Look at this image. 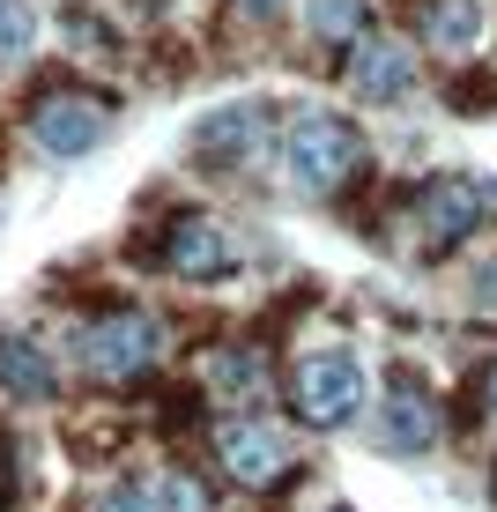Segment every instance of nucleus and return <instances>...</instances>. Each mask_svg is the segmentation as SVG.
<instances>
[{
  "mask_svg": "<svg viewBox=\"0 0 497 512\" xmlns=\"http://www.w3.org/2000/svg\"><path fill=\"white\" fill-rule=\"evenodd\" d=\"M475 312H497V260L475 268Z\"/></svg>",
  "mask_w": 497,
  "mask_h": 512,
  "instance_id": "aec40b11",
  "label": "nucleus"
},
{
  "mask_svg": "<svg viewBox=\"0 0 497 512\" xmlns=\"http://www.w3.org/2000/svg\"><path fill=\"white\" fill-rule=\"evenodd\" d=\"M408 231H416V253L423 260H446L453 245H468V231L483 223V186L475 179H423L408 193Z\"/></svg>",
  "mask_w": 497,
  "mask_h": 512,
  "instance_id": "20e7f679",
  "label": "nucleus"
},
{
  "mask_svg": "<svg viewBox=\"0 0 497 512\" xmlns=\"http://www.w3.org/2000/svg\"><path fill=\"white\" fill-rule=\"evenodd\" d=\"M15 52H30V8L0 0V60H15Z\"/></svg>",
  "mask_w": 497,
  "mask_h": 512,
  "instance_id": "2eb2a0df",
  "label": "nucleus"
},
{
  "mask_svg": "<svg viewBox=\"0 0 497 512\" xmlns=\"http://www.w3.org/2000/svg\"><path fill=\"white\" fill-rule=\"evenodd\" d=\"M15 498H23V468H15V438L0 431V512H15Z\"/></svg>",
  "mask_w": 497,
  "mask_h": 512,
  "instance_id": "6ab92c4d",
  "label": "nucleus"
},
{
  "mask_svg": "<svg viewBox=\"0 0 497 512\" xmlns=\"http://www.w3.org/2000/svg\"><path fill=\"white\" fill-rule=\"evenodd\" d=\"M238 8L253 15V23H268V15H282V8H290V0H238Z\"/></svg>",
  "mask_w": 497,
  "mask_h": 512,
  "instance_id": "412c9836",
  "label": "nucleus"
},
{
  "mask_svg": "<svg viewBox=\"0 0 497 512\" xmlns=\"http://www.w3.org/2000/svg\"><path fill=\"white\" fill-rule=\"evenodd\" d=\"M490 490H497V475H490Z\"/></svg>",
  "mask_w": 497,
  "mask_h": 512,
  "instance_id": "5701e85b",
  "label": "nucleus"
},
{
  "mask_svg": "<svg viewBox=\"0 0 497 512\" xmlns=\"http://www.w3.org/2000/svg\"><path fill=\"white\" fill-rule=\"evenodd\" d=\"M312 30L319 38H357L364 30V0H312Z\"/></svg>",
  "mask_w": 497,
  "mask_h": 512,
  "instance_id": "ddd939ff",
  "label": "nucleus"
},
{
  "mask_svg": "<svg viewBox=\"0 0 497 512\" xmlns=\"http://www.w3.org/2000/svg\"><path fill=\"white\" fill-rule=\"evenodd\" d=\"M156 505H164V512H208V490L193 483L186 468H171V475H164V498H156Z\"/></svg>",
  "mask_w": 497,
  "mask_h": 512,
  "instance_id": "dca6fc26",
  "label": "nucleus"
},
{
  "mask_svg": "<svg viewBox=\"0 0 497 512\" xmlns=\"http://www.w3.org/2000/svg\"><path fill=\"white\" fill-rule=\"evenodd\" d=\"M349 82H357V97H371V104H394V97H408L416 67H408L401 45H357V67H349Z\"/></svg>",
  "mask_w": 497,
  "mask_h": 512,
  "instance_id": "9d476101",
  "label": "nucleus"
},
{
  "mask_svg": "<svg viewBox=\"0 0 497 512\" xmlns=\"http://www.w3.org/2000/svg\"><path fill=\"white\" fill-rule=\"evenodd\" d=\"M156 357H164V334H156V320H149V312H134V305H112L104 320L82 327V364H90L97 379H112V386L149 379Z\"/></svg>",
  "mask_w": 497,
  "mask_h": 512,
  "instance_id": "7ed1b4c3",
  "label": "nucleus"
},
{
  "mask_svg": "<svg viewBox=\"0 0 497 512\" xmlns=\"http://www.w3.org/2000/svg\"><path fill=\"white\" fill-rule=\"evenodd\" d=\"M334 512H342V505H334Z\"/></svg>",
  "mask_w": 497,
  "mask_h": 512,
  "instance_id": "b1692460",
  "label": "nucleus"
},
{
  "mask_svg": "<svg viewBox=\"0 0 497 512\" xmlns=\"http://www.w3.org/2000/svg\"><path fill=\"white\" fill-rule=\"evenodd\" d=\"M0 386H8L15 401H52V394H60V379H52L45 349L23 342V334H0Z\"/></svg>",
  "mask_w": 497,
  "mask_h": 512,
  "instance_id": "9b49d317",
  "label": "nucleus"
},
{
  "mask_svg": "<svg viewBox=\"0 0 497 512\" xmlns=\"http://www.w3.org/2000/svg\"><path fill=\"white\" fill-rule=\"evenodd\" d=\"M216 379L230 386V394L253 401V394H260V357H245V349H223V357H216Z\"/></svg>",
  "mask_w": 497,
  "mask_h": 512,
  "instance_id": "4468645a",
  "label": "nucleus"
},
{
  "mask_svg": "<svg viewBox=\"0 0 497 512\" xmlns=\"http://www.w3.org/2000/svg\"><path fill=\"white\" fill-rule=\"evenodd\" d=\"M156 423H164V431H186V423H201V394H193V386H171V394H164V416H156Z\"/></svg>",
  "mask_w": 497,
  "mask_h": 512,
  "instance_id": "a211bd4d",
  "label": "nucleus"
},
{
  "mask_svg": "<svg viewBox=\"0 0 497 512\" xmlns=\"http://www.w3.org/2000/svg\"><path fill=\"white\" fill-rule=\"evenodd\" d=\"M30 134L45 156H90L112 134V97L104 90H75V82H45L30 97Z\"/></svg>",
  "mask_w": 497,
  "mask_h": 512,
  "instance_id": "f03ea898",
  "label": "nucleus"
},
{
  "mask_svg": "<svg viewBox=\"0 0 497 512\" xmlns=\"http://www.w3.org/2000/svg\"><path fill=\"white\" fill-rule=\"evenodd\" d=\"M90 512H164V505H156L141 483H112V490H104V498H97Z\"/></svg>",
  "mask_w": 497,
  "mask_h": 512,
  "instance_id": "f3484780",
  "label": "nucleus"
},
{
  "mask_svg": "<svg viewBox=\"0 0 497 512\" xmlns=\"http://www.w3.org/2000/svg\"><path fill=\"white\" fill-rule=\"evenodd\" d=\"M282 164H290V186L312 193V201H334L342 186L371 179V141L334 112H297L290 134H282Z\"/></svg>",
  "mask_w": 497,
  "mask_h": 512,
  "instance_id": "f257e3e1",
  "label": "nucleus"
},
{
  "mask_svg": "<svg viewBox=\"0 0 497 512\" xmlns=\"http://www.w3.org/2000/svg\"><path fill=\"white\" fill-rule=\"evenodd\" d=\"M290 401H297V416H305L312 431H342V423L364 409V372H357V357H342V349L305 357V364H297V379H290Z\"/></svg>",
  "mask_w": 497,
  "mask_h": 512,
  "instance_id": "39448f33",
  "label": "nucleus"
},
{
  "mask_svg": "<svg viewBox=\"0 0 497 512\" xmlns=\"http://www.w3.org/2000/svg\"><path fill=\"white\" fill-rule=\"evenodd\" d=\"M490 401H497V372H490Z\"/></svg>",
  "mask_w": 497,
  "mask_h": 512,
  "instance_id": "4be33fe9",
  "label": "nucleus"
},
{
  "mask_svg": "<svg viewBox=\"0 0 497 512\" xmlns=\"http://www.w3.org/2000/svg\"><path fill=\"white\" fill-rule=\"evenodd\" d=\"M260 141H268V112L260 104H223V112H208L201 127H193V164L208 171V179H230L238 164H253Z\"/></svg>",
  "mask_w": 497,
  "mask_h": 512,
  "instance_id": "0eeeda50",
  "label": "nucleus"
},
{
  "mask_svg": "<svg viewBox=\"0 0 497 512\" xmlns=\"http://www.w3.org/2000/svg\"><path fill=\"white\" fill-rule=\"evenodd\" d=\"M446 104L460 119H483L497 104V75H490V67H460V75H446Z\"/></svg>",
  "mask_w": 497,
  "mask_h": 512,
  "instance_id": "f8f14e48",
  "label": "nucleus"
},
{
  "mask_svg": "<svg viewBox=\"0 0 497 512\" xmlns=\"http://www.w3.org/2000/svg\"><path fill=\"white\" fill-rule=\"evenodd\" d=\"M431 438H438V401H431V386H423L416 372H394V379H386V409H379V446L423 453Z\"/></svg>",
  "mask_w": 497,
  "mask_h": 512,
  "instance_id": "1a4fd4ad",
  "label": "nucleus"
},
{
  "mask_svg": "<svg viewBox=\"0 0 497 512\" xmlns=\"http://www.w3.org/2000/svg\"><path fill=\"white\" fill-rule=\"evenodd\" d=\"M134 260H156V268H171L186 282H223L230 268H238L223 223H208V216H171L149 245H134Z\"/></svg>",
  "mask_w": 497,
  "mask_h": 512,
  "instance_id": "423d86ee",
  "label": "nucleus"
},
{
  "mask_svg": "<svg viewBox=\"0 0 497 512\" xmlns=\"http://www.w3.org/2000/svg\"><path fill=\"white\" fill-rule=\"evenodd\" d=\"M223 468H230V483H245V490H275V483L297 475L290 446H282L268 423H223Z\"/></svg>",
  "mask_w": 497,
  "mask_h": 512,
  "instance_id": "6e6552de",
  "label": "nucleus"
}]
</instances>
